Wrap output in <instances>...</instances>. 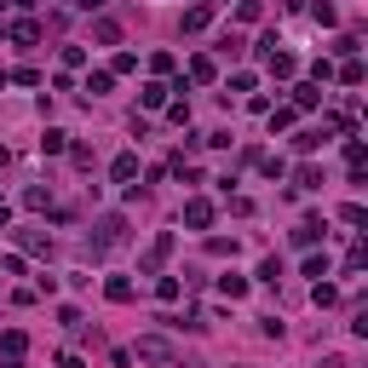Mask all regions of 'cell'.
Instances as JSON below:
<instances>
[{
	"label": "cell",
	"instance_id": "26",
	"mask_svg": "<svg viewBox=\"0 0 368 368\" xmlns=\"http://www.w3.org/2000/svg\"><path fill=\"white\" fill-rule=\"evenodd\" d=\"M23 202H29V207H46V202H52V190H46V184H29Z\"/></svg>",
	"mask_w": 368,
	"mask_h": 368
},
{
	"label": "cell",
	"instance_id": "19",
	"mask_svg": "<svg viewBox=\"0 0 368 368\" xmlns=\"http://www.w3.org/2000/svg\"><path fill=\"white\" fill-rule=\"evenodd\" d=\"M294 179H299V190H323V173H316V167H299Z\"/></svg>",
	"mask_w": 368,
	"mask_h": 368
},
{
	"label": "cell",
	"instance_id": "2",
	"mask_svg": "<svg viewBox=\"0 0 368 368\" xmlns=\"http://www.w3.org/2000/svg\"><path fill=\"white\" fill-rule=\"evenodd\" d=\"M133 357H138V362H162V368H179V351H173V345L162 340V334H144V340L133 345Z\"/></svg>",
	"mask_w": 368,
	"mask_h": 368
},
{
	"label": "cell",
	"instance_id": "11",
	"mask_svg": "<svg viewBox=\"0 0 368 368\" xmlns=\"http://www.w3.org/2000/svg\"><path fill=\"white\" fill-rule=\"evenodd\" d=\"M104 294L116 299V305H127V299H133V282H127V277H109V282H104Z\"/></svg>",
	"mask_w": 368,
	"mask_h": 368
},
{
	"label": "cell",
	"instance_id": "12",
	"mask_svg": "<svg viewBox=\"0 0 368 368\" xmlns=\"http://www.w3.org/2000/svg\"><path fill=\"white\" fill-rule=\"evenodd\" d=\"M219 294H225V299H242V294H248V277H236V270H230V277H219Z\"/></svg>",
	"mask_w": 368,
	"mask_h": 368
},
{
	"label": "cell",
	"instance_id": "6",
	"mask_svg": "<svg viewBox=\"0 0 368 368\" xmlns=\"http://www.w3.org/2000/svg\"><path fill=\"white\" fill-rule=\"evenodd\" d=\"M12 41L35 46V41H41V23H35V18H18V23H12Z\"/></svg>",
	"mask_w": 368,
	"mask_h": 368
},
{
	"label": "cell",
	"instance_id": "21",
	"mask_svg": "<svg viewBox=\"0 0 368 368\" xmlns=\"http://www.w3.org/2000/svg\"><path fill=\"white\" fill-rule=\"evenodd\" d=\"M92 35H98V41H109V46H116V41H121V29H116V23H109V18H98V23H92Z\"/></svg>",
	"mask_w": 368,
	"mask_h": 368
},
{
	"label": "cell",
	"instance_id": "5",
	"mask_svg": "<svg viewBox=\"0 0 368 368\" xmlns=\"http://www.w3.org/2000/svg\"><path fill=\"white\" fill-rule=\"evenodd\" d=\"M294 242H299V248H316V242H323V219H299V225H294Z\"/></svg>",
	"mask_w": 368,
	"mask_h": 368
},
{
	"label": "cell",
	"instance_id": "24",
	"mask_svg": "<svg viewBox=\"0 0 368 368\" xmlns=\"http://www.w3.org/2000/svg\"><path fill=\"white\" fill-rule=\"evenodd\" d=\"M190 75H196V81H213V58H190Z\"/></svg>",
	"mask_w": 368,
	"mask_h": 368
},
{
	"label": "cell",
	"instance_id": "13",
	"mask_svg": "<svg viewBox=\"0 0 368 368\" xmlns=\"http://www.w3.org/2000/svg\"><path fill=\"white\" fill-rule=\"evenodd\" d=\"M18 242H23V253H52V242L41 230H18Z\"/></svg>",
	"mask_w": 368,
	"mask_h": 368
},
{
	"label": "cell",
	"instance_id": "18",
	"mask_svg": "<svg viewBox=\"0 0 368 368\" xmlns=\"http://www.w3.org/2000/svg\"><path fill=\"white\" fill-rule=\"evenodd\" d=\"M109 173H116V179L127 184V179H133V173H138V155H116V167H109Z\"/></svg>",
	"mask_w": 368,
	"mask_h": 368
},
{
	"label": "cell",
	"instance_id": "10",
	"mask_svg": "<svg viewBox=\"0 0 368 368\" xmlns=\"http://www.w3.org/2000/svg\"><path fill=\"white\" fill-rule=\"evenodd\" d=\"M265 69H270V75H294L299 63H294V52H270V58H265Z\"/></svg>",
	"mask_w": 368,
	"mask_h": 368
},
{
	"label": "cell",
	"instance_id": "22",
	"mask_svg": "<svg viewBox=\"0 0 368 368\" xmlns=\"http://www.w3.org/2000/svg\"><path fill=\"white\" fill-rule=\"evenodd\" d=\"M138 69V58L133 52H116V63H109V75H133Z\"/></svg>",
	"mask_w": 368,
	"mask_h": 368
},
{
	"label": "cell",
	"instance_id": "4",
	"mask_svg": "<svg viewBox=\"0 0 368 368\" xmlns=\"http://www.w3.org/2000/svg\"><path fill=\"white\" fill-rule=\"evenodd\" d=\"M184 225H190V230H207V225H213V202H202V196L184 202Z\"/></svg>",
	"mask_w": 368,
	"mask_h": 368
},
{
	"label": "cell",
	"instance_id": "16",
	"mask_svg": "<svg viewBox=\"0 0 368 368\" xmlns=\"http://www.w3.org/2000/svg\"><path fill=\"white\" fill-rule=\"evenodd\" d=\"M109 81H116V75H109V69H98V75H87V98H104V92H109Z\"/></svg>",
	"mask_w": 368,
	"mask_h": 368
},
{
	"label": "cell",
	"instance_id": "28",
	"mask_svg": "<svg viewBox=\"0 0 368 368\" xmlns=\"http://www.w3.org/2000/svg\"><path fill=\"white\" fill-rule=\"evenodd\" d=\"M58 368H81V357H75V351H63V357H58Z\"/></svg>",
	"mask_w": 368,
	"mask_h": 368
},
{
	"label": "cell",
	"instance_id": "7",
	"mask_svg": "<svg viewBox=\"0 0 368 368\" xmlns=\"http://www.w3.org/2000/svg\"><path fill=\"white\" fill-rule=\"evenodd\" d=\"M294 104H299V109H316V104H323V87H316V81L294 87Z\"/></svg>",
	"mask_w": 368,
	"mask_h": 368
},
{
	"label": "cell",
	"instance_id": "17",
	"mask_svg": "<svg viewBox=\"0 0 368 368\" xmlns=\"http://www.w3.org/2000/svg\"><path fill=\"white\" fill-rule=\"evenodd\" d=\"M0 345H6V357H18L29 340H23V328H6V334H0Z\"/></svg>",
	"mask_w": 368,
	"mask_h": 368
},
{
	"label": "cell",
	"instance_id": "3",
	"mask_svg": "<svg viewBox=\"0 0 368 368\" xmlns=\"http://www.w3.org/2000/svg\"><path fill=\"white\" fill-rule=\"evenodd\" d=\"M167 259H173V230H162V236L150 242V253H144V270H162Z\"/></svg>",
	"mask_w": 368,
	"mask_h": 368
},
{
	"label": "cell",
	"instance_id": "23",
	"mask_svg": "<svg viewBox=\"0 0 368 368\" xmlns=\"http://www.w3.org/2000/svg\"><path fill=\"white\" fill-rule=\"evenodd\" d=\"M316 144H323V133H294V150H299V155H311Z\"/></svg>",
	"mask_w": 368,
	"mask_h": 368
},
{
	"label": "cell",
	"instance_id": "25",
	"mask_svg": "<svg viewBox=\"0 0 368 368\" xmlns=\"http://www.w3.org/2000/svg\"><path fill=\"white\" fill-rule=\"evenodd\" d=\"M340 81H345V87H357V81H362V63H357V58H345V69H340Z\"/></svg>",
	"mask_w": 368,
	"mask_h": 368
},
{
	"label": "cell",
	"instance_id": "30",
	"mask_svg": "<svg viewBox=\"0 0 368 368\" xmlns=\"http://www.w3.org/2000/svg\"><path fill=\"white\" fill-rule=\"evenodd\" d=\"M0 213H6V202H0Z\"/></svg>",
	"mask_w": 368,
	"mask_h": 368
},
{
	"label": "cell",
	"instance_id": "20",
	"mask_svg": "<svg viewBox=\"0 0 368 368\" xmlns=\"http://www.w3.org/2000/svg\"><path fill=\"white\" fill-rule=\"evenodd\" d=\"M305 277H316V282L328 277V253H311V259H305Z\"/></svg>",
	"mask_w": 368,
	"mask_h": 368
},
{
	"label": "cell",
	"instance_id": "15",
	"mask_svg": "<svg viewBox=\"0 0 368 368\" xmlns=\"http://www.w3.org/2000/svg\"><path fill=\"white\" fill-rule=\"evenodd\" d=\"M207 18H213V6H190V12H184V29L196 35V29H207Z\"/></svg>",
	"mask_w": 368,
	"mask_h": 368
},
{
	"label": "cell",
	"instance_id": "9",
	"mask_svg": "<svg viewBox=\"0 0 368 368\" xmlns=\"http://www.w3.org/2000/svg\"><path fill=\"white\" fill-rule=\"evenodd\" d=\"M41 150H46V155H63V150H69V133H58V127H46Z\"/></svg>",
	"mask_w": 368,
	"mask_h": 368
},
{
	"label": "cell",
	"instance_id": "14",
	"mask_svg": "<svg viewBox=\"0 0 368 368\" xmlns=\"http://www.w3.org/2000/svg\"><path fill=\"white\" fill-rule=\"evenodd\" d=\"M138 98H144V109H162V104H167V87H162V81H150Z\"/></svg>",
	"mask_w": 368,
	"mask_h": 368
},
{
	"label": "cell",
	"instance_id": "31",
	"mask_svg": "<svg viewBox=\"0 0 368 368\" xmlns=\"http://www.w3.org/2000/svg\"><path fill=\"white\" fill-rule=\"evenodd\" d=\"M0 225H6V219H0Z\"/></svg>",
	"mask_w": 368,
	"mask_h": 368
},
{
	"label": "cell",
	"instance_id": "8",
	"mask_svg": "<svg viewBox=\"0 0 368 368\" xmlns=\"http://www.w3.org/2000/svg\"><path fill=\"white\" fill-rule=\"evenodd\" d=\"M311 299H316V311H328V305H340V288H334V282H316Z\"/></svg>",
	"mask_w": 368,
	"mask_h": 368
},
{
	"label": "cell",
	"instance_id": "29",
	"mask_svg": "<svg viewBox=\"0 0 368 368\" xmlns=\"http://www.w3.org/2000/svg\"><path fill=\"white\" fill-rule=\"evenodd\" d=\"M6 6H23V12H29V6H35V0H6Z\"/></svg>",
	"mask_w": 368,
	"mask_h": 368
},
{
	"label": "cell",
	"instance_id": "1",
	"mask_svg": "<svg viewBox=\"0 0 368 368\" xmlns=\"http://www.w3.org/2000/svg\"><path fill=\"white\" fill-rule=\"evenodd\" d=\"M92 230H98V236L87 242L92 253H109V248H121V242H127V219H121V213H104V219H98Z\"/></svg>",
	"mask_w": 368,
	"mask_h": 368
},
{
	"label": "cell",
	"instance_id": "27",
	"mask_svg": "<svg viewBox=\"0 0 368 368\" xmlns=\"http://www.w3.org/2000/svg\"><path fill=\"white\" fill-rule=\"evenodd\" d=\"M63 6H75V12H98L104 0H63Z\"/></svg>",
	"mask_w": 368,
	"mask_h": 368
}]
</instances>
